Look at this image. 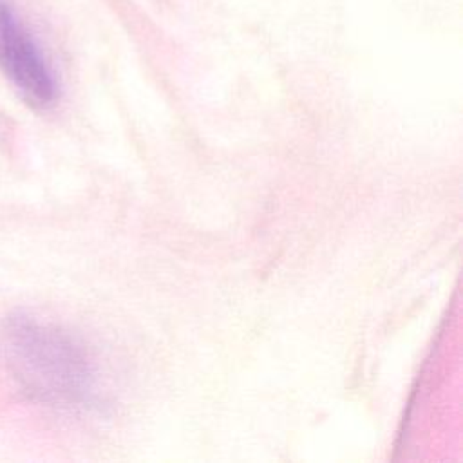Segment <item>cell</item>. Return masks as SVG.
Masks as SVG:
<instances>
[{
    "mask_svg": "<svg viewBox=\"0 0 463 463\" xmlns=\"http://www.w3.org/2000/svg\"><path fill=\"white\" fill-rule=\"evenodd\" d=\"M9 371L33 398L61 407L90 402L96 367L87 349L61 327L33 315H13L0 333Z\"/></svg>",
    "mask_w": 463,
    "mask_h": 463,
    "instance_id": "cell-1",
    "label": "cell"
},
{
    "mask_svg": "<svg viewBox=\"0 0 463 463\" xmlns=\"http://www.w3.org/2000/svg\"><path fill=\"white\" fill-rule=\"evenodd\" d=\"M0 69L27 101L38 107L56 101V74L11 0H0Z\"/></svg>",
    "mask_w": 463,
    "mask_h": 463,
    "instance_id": "cell-2",
    "label": "cell"
}]
</instances>
